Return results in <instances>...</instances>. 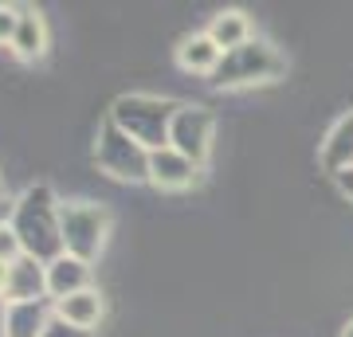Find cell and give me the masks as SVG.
Here are the masks:
<instances>
[{"label": "cell", "mask_w": 353, "mask_h": 337, "mask_svg": "<svg viewBox=\"0 0 353 337\" xmlns=\"http://www.w3.org/2000/svg\"><path fill=\"white\" fill-rule=\"evenodd\" d=\"M20 239L24 255L39 259L43 267L55 263L59 255H67L63 247V227H59V200L48 185H32L24 196L16 200V216L8 224Z\"/></svg>", "instance_id": "cell-1"}, {"label": "cell", "mask_w": 353, "mask_h": 337, "mask_svg": "<svg viewBox=\"0 0 353 337\" xmlns=\"http://www.w3.org/2000/svg\"><path fill=\"white\" fill-rule=\"evenodd\" d=\"M176 106L181 102L153 99V94H122L110 106V122L153 153V150H165L169 145V130H173Z\"/></svg>", "instance_id": "cell-2"}, {"label": "cell", "mask_w": 353, "mask_h": 337, "mask_svg": "<svg viewBox=\"0 0 353 337\" xmlns=\"http://www.w3.org/2000/svg\"><path fill=\"white\" fill-rule=\"evenodd\" d=\"M283 71H287V59L267 39H248L243 48L224 51V59H220V67L212 75V87L240 90V87H255V83H271Z\"/></svg>", "instance_id": "cell-3"}, {"label": "cell", "mask_w": 353, "mask_h": 337, "mask_svg": "<svg viewBox=\"0 0 353 337\" xmlns=\"http://www.w3.org/2000/svg\"><path fill=\"white\" fill-rule=\"evenodd\" d=\"M59 227H63L67 255L94 263L106 243V232H110V212L90 200H71V204H59Z\"/></svg>", "instance_id": "cell-4"}, {"label": "cell", "mask_w": 353, "mask_h": 337, "mask_svg": "<svg viewBox=\"0 0 353 337\" xmlns=\"http://www.w3.org/2000/svg\"><path fill=\"white\" fill-rule=\"evenodd\" d=\"M94 161L106 176L114 181H150V150L122 134L118 125L106 118L99 125V145H94Z\"/></svg>", "instance_id": "cell-5"}, {"label": "cell", "mask_w": 353, "mask_h": 337, "mask_svg": "<svg viewBox=\"0 0 353 337\" xmlns=\"http://www.w3.org/2000/svg\"><path fill=\"white\" fill-rule=\"evenodd\" d=\"M212 114L204 106H176V118H173V130H169V145L176 153H185L189 161L204 165L208 161V150H212Z\"/></svg>", "instance_id": "cell-6"}, {"label": "cell", "mask_w": 353, "mask_h": 337, "mask_svg": "<svg viewBox=\"0 0 353 337\" xmlns=\"http://www.w3.org/2000/svg\"><path fill=\"white\" fill-rule=\"evenodd\" d=\"M48 298V267L32 255H20L8 263V283H4V302H39Z\"/></svg>", "instance_id": "cell-7"}, {"label": "cell", "mask_w": 353, "mask_h": 337, "mask_svg": "<svg viewBox=\"0 0 353 337\" xmlns=\"http://www.w3.org/2000/svg\"><path fill=\"white\" fill-rule=\"evenodd\" d=\"M196 173H201V165L189 161L185 153H176L173 145L150 153V185H157V188H169V192L189 188L196 181Z\"/></svg>", "instance_id": "cell-8"}, {"label": "cell", "mask_w": 353, "mask_h": 337, "mask_svg": "<svg viewBox=\"0 0 353 337\" xmlns=\"http://www.w3.org/2000/svg\"><path fill=\"white\" fill-rule=\"evenodd\" d=\"M90 290V263L75 259V255H59L55 263H48V298L63 302L71 294Z\"/></svg>", "instance_id": "cell-9"}, {"label": "cell", "mask_w": 353, "mask_h": 337, "mask_svg": "<svg viewBox=\"0 0 353 337\" xmlns=\"http://www.w3.org/2000/svg\"><path fill=\"white\" fill-rule=\"evenodd\" d=\"M55 318V302H8V337H43V329Z\"/></svg>", "instance_id": "cell-10"}, {"label": "cell", "mask_w": 353, "mask_h": 337, "mask_svg": "<svg viewBox=\"0 0 353 337\" xmlns=\"http://www.w3.org/2000/svg\"><path fill=\"white\" fill-rule=\"evenodd\" d=\"M322 169L334 176L353 169V110L345 118H338L334 130L326 134V141H322Z\"/></svg>", "instance_id": "cell-11"}, {"label": "cell", "mask_w": 353, "mask_h": 337, "mask_svg": "<svg viewBox=\"0 0 353 337\" xmlns=\"http://www.w3.org/2000/svg\"><path fill=\"white\" fill-rule=\"evenodd\" d=\"M220 59H224V51L208 39V32H204V36H189L181 48H176V63H181L185 71H192V75H208L212 79L216 67H220Z\"/></svg>", "instance_id": "cell-12"}, {"label": "cell", "mask_w": 353, "mask_h": 337, "mask_svg": "<svg viewBox=\"0 0 353 337\" xmlns=\"http://www.w3.org/2000/svg\"><path fill=\"white\" fill-rule=\"evenodd\" d=\"M20 8V24H16V39H12V51L20 59H39L43 48H48V32H43V16L28 4H16Z\"/></svg>", "instance_id": "cell-13"}, {"label": "cell", "mask_w": 353, "mask_h": 337, "mask_svg": "<svg viewBox=\"0 0 353 337\" xmlns=\"http://www.w3.org/2000/svg\"><path fill=\"white\" fill-rule=\"evenodd\" d=\"M208 39H212L220 51H236V48H243V43H248V39H255V36H252L248 16L236 12V8H228V12H220V16L212 20V28H208Z\"/></svg>", "instance_id": "cell-14"}, {"label": "cell", "mask_w": 353, "mask_h": 337, "mask_svg": "<svg viewBox=\"0 0 353 337\" xmlns=\"http://www.w3.org/2000/svg\"><path fill=\"white\" fill-rule=\"evenodd\" d=\"M55 314H59L63 322L79 325V329H94V325H99V318H102L99 290L90 287V290H83V294H71V298L55 302Z\"/></svg>", "instance_id": "cell-15"}, {"label": "cell", "mask_w": 353, "mask_h": 337, "mask_svg": "<svg viewBox=\"0 0 353 337\" xmlns=\"http://www.w3.org/2000/svg\"><path fill=\"white\" fill-rule=\"evenodd\" d=\"M16 24H20V8H16V4H0V48H4V43L12 48Z\"/></svg>", "instance_id": "cell-16"}, {"label": "cell", "mask_w": 353, "mask_h": 337, "mask_svg": "<svg viewBox=\"0 0 353 337\" xmlns=\"http://www.w3.org/2000/svg\"><path fill=\"white\" fill-rule=\"evenodd\" d=\"M24 255V247H20V239H16L12 227H0V263H16Z\"/></svg>", "instance_id": "cell-17"}, {"label": "cell", "mask_w": 353, "mask_h": 337, "mask_svg": "<svg viewBox=\"0 0 353 337\" xmlns=\"http://www.w3.org/2000/svg\"><path fill=\"white\" fill-rule=\"evenodd\" d=\"M43 337H90V329H79V325L63 322V318L55 314V318H51V325L43 329Z\"/></svg>", "instance_id": "cell-18"}, {"label": "cell", "mask_w": 353, "mask_h": 337, "mask_svg": "<svg viewBox=\"0 0 353 337\" xmlns=\"http://www.w3.org/2000/svg\"><path fill=\"white\" fill-rule=\"evenodd\" d=\"M12 216H16V200H8L4 192H0V227L12 224Z\"/></svg>", "instance_id": "cell-19"}, {"label": "cell", "mask_w": 353, "mask_h": 337, "mask_svg": "<svg viewBox=\"0 0 353 337\" xmlns=\"http://www.w3.org/2000/svg\"><path fill=\"white\" fill-rule=\"evenodd\" d=\"M338 188H341V192H345V196L353 200V169H345V173L338 176Z\"/></svg>", "instance_id": "cell-20"}, {"label": "cell", "mask_w": 353, "mask_h": 337, "mask_svg": "<svg viewBox=\"0 0 353 337\" xmlns=\"http://www.w3.org/2000/svg\"><path fill=\"white\" fill-rule=\"evenodd\" d=\"M0 337H8V302L0 298Z\"/></svg>", "instance_id": "cell-21"}, {"label": "cell", "mask_w": 353, "mask_h": 337, "mask_svg": "<svg viewBox=\"0 0 353 337\" xmlns=\"http://www.w3.org/2000/svg\"><path fill=\"white\" fill-rule=\"evenodd\" d=\"M4 283H8V263H0V298H4Z\"/></svg>", "instance_id": "cell-22"}, {"label": "cell", "mask_w": 353, "mask_h": 337, "mask_svg": "<svg viewBox=\"0 0 353 337\" xmlns=\"http://www.w3.org/2000/svg\"><path fill=\"white\" fill-rule=\"evenodd\" d=\"M341 337H353V322H350V325H345V329H341Z\"/></svg>", "instance_id": "cell-23"}, {"label": "cell", "mask_w": 353, "mask_h": 337, "mask_svg": "<svg viewBox=\"0 0 353 337\" xmlns=\"http://www.w3.org/2000/svg\"><path fill=\"white\" fill-rule=\"evenodd\" d=\"M0 192H4V181H0Z\"/></svg>", "instance_id": "cell-24"}]
</instances>
